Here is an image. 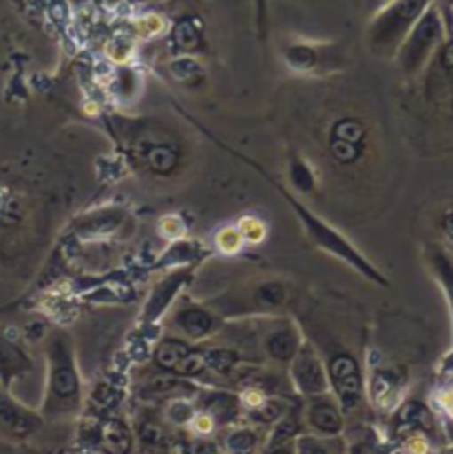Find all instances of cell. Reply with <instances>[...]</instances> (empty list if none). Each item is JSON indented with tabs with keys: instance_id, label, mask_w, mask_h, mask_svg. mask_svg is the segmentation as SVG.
<instances>
[{
	"instance_id": "1",
	"label": "cell",
	"mask_w": 453,
	"mask_h": 454,
	"mask_svg": "<svg viewBox=\"0 0 453 454\" xmlns=\"http://www.w3.org/2000/svg\"><path fill=\"white\" fill-rule=\"evenodd\" d=\"M221 146H224V144H221ZM224 148L228 153H233L234 157L242 159L243 163H248V166H250V168H255V170L259 172V175L264 176L266 181H268L272 188H274L276 192H279L281 197H283V201L288 203L290 207H292V212L298 216V221H301V227L307 231V236H310L312 243H314L316 247H321V249H323V252H328L330 256L338 258V261H341V262L350 265L352 270L356 271V274L362 276V278L371 280V283L380 285V287H387V285H389L387 278H385V276L380 274V271L376 270V267L371 265V262L367 261L365 256H362L359 249H356L354 245H352L350 240H347L346 236L341 234V231H337L332 225L325 223V221L321 219V216H316L314 212H312L310 207H307L306 203L301 201V199L294 197L292 190L285 188V185L281 184V181H276L274 176H272L264 166H259V163H257V161H252L250 157H246V154H242V153H234L233 148H228V146H224Z\"/></svg>"
},
{
	"instance_id": "2",
	"label": "cell",
	"mask_w": 453,
	"mask_h": 454,
	"mask_svg": "<svg viewBox=\"0 0 453 454\" xmlns=\"http://www.w3.org/2000/svg\"><path fill=\"white\" fill-rule=\"evenodd\" d=\"M47 356V411L52 415L71 412L80 406L83 381L76 362L74 342L65 331H52L44 347Z\"/></svg>"
},
{
	"instance_id": "3",
	"label": "cell",
	"mask_w": 453,
	"mask_h": 454,
	"mask_svg": "<svg viewBox=\"0 0 453 454\" xmlns=\"http://www.w3.org/2000/svg\"><path fill=\"white\" fill-rule=\"evenodd\" d=\"M432 0H392L385 4L367 29V44L376 56H396L398 47L420 20Z\"/></svg>"
},
{
	"instance_id": "4",
	"label": "cell",
	"mask_w": 453,
	"mask_h": 454,
	"mask_svg": "<svg viewBox=\"0 0 453 454\" xmlns=\"http://www.w3.org/2000/svg\"><path fill=\"white\" fill-rule=\"evenodd\" d=\"M442 34H445V27H442L441 12L432 4V7L420 16V20L416 22L414 29L407 34V38L402 40V44L396 51L398 62H401L402 71H405L407 75H416L425 65H427L429 58H432L433 53H436V49L442 44Z\"/></svg>"
},
{
	"instance_id": "5",
	"label": "cell",
	"mask_w": 453,
	"mask_h": 454,
	"mask_svg": "<svg viewBox=\"0 0 453 454\" xmlns=\"http://www.w3.org/2000/svg\"><path fill=\"white\" fill-rule=\"evenodd\" d=\"M325 371H328L330 388L334 390L343 411H356L362 399V371L359 360L352 353L338 351L330 357Z\"/></svg>"
},
{
	"instance_id": "6",
	"label": "cell",
	"mask_w": 453,
	"mask_h": 454,
	"mask_svg": "<svg viewBox=\"0 0 453 454\" xmlns=\"http://www.w3.org/2000/svg\"><path fill=\"white\" fill-rule=\"evenodd\" d=\"M288 366L290 378H292L294 388H298V393L307 395V397H321V395L328 393V371L310 344H301V348Z\"/></svg>"
},
{
	"instance_id": "7",
	"label": "cell",
	"mask_w": 453,
	"mask_h": 454,
	"mask_svg": "<svg viewBox=\"0 0 453 454\" xmlns=\"http://www.w3.org/2000/svg\"><path fill=\"white\" fill-rule=\"evenodd\" d=\"M40 417L12 397L9 388L0 384V433L16 442H25L38 430Z\"/></svg>"
},
{
	"instance_id": "8",
	"label": "cell",
	"mask_w": 453,
	"mask_h": 454,
	"mask_svg": "<svg viewBox=\"0 0 453 454\" xmlns=\"http://www.w3.org/2000/svg\"><path fill=\"white\" fill-rule=\"evenodd\" d=\"M365 151V126L359 120H338L330 129V153L338 163H354Z\"/></svg>"
},
{
	"instance_id": "9",
	"label": "cell",
	"mask_w": 453,
	"mask_h": 454,
	"mask_svg": "<svg viewBox=\"0 0 453 454\" xmlns=\"http://www.w3.org/2000/svg\"><path fill=\"white\" fill-rule=\"evenodd\" d=\"M219 326L215 313L203 309L202 304H184L173 316V329L178 331L186 342H199L211 338Z\"/></svg>"
},
{
	"instance_id": "10",
	"label": "cell",
	"mask_w": 453,
	"mask_h": 454,
	"mask_svg": "<svg viewBox=\"0 0 453 454\" xmlns=\"http://www.w3.org/2000/svg\"><path fill=\"white\" fill-rule=\"evenodd\" d=\"M190 270H178L173 274H169L166 278H162L160 283L153 287L151 296H148L147 307L142 311V322L151 325V322H157L162 317V313L171 307L175 301V296L181 292V287L186 285V280L190 278Z\"/></svg>"
},
{
	"instance_id": "11",
	"label": "cell",
	"mask_w": 453,
	"mask_h": 454,
	"mask_svg": "<svg viewBox=\"0 0 453 454\" xmlns=\"http://www.w3.org/2000/svg\"><path fill=\"white\" fill-rule=\"evenodd\" d=\"M34 371V360L25 353V348L0 331V384L12 388L13 381L25 378Z\"/></svg>"
},
{
	"instance_id": "12",
	"label": "cell",
	"mask_w": 453,
	"mask_h": 454,
	"mask_svg": "<svg viewBox=\"0 0 453 454\" xmlns=\"http://www.w3.org/2000/svg\"><path fill=\"white\" fill-rule=\"evenodd\" d=\"M301 335L292 322H281L274 329H270L264 338V351L270 360L290 364L297 351L301 348Z\"/></svg>"
},
{
	"instance_id": "13",
	"label": "cell",
	"mask_w": 453,
	"mask_h": 454,
	"mask_svg": "<svg viewBox=\"0 0 453 454\" xmlns=\"http://www.w3.org/2000/svg\"><path fill=\"white\" fill-rule=\"evenodd\" d=\"M283 58L285 62H288L290 69L306 74V71L319 69L321 58H323V49L310 43H294L283 49Z\"/></svg>"
},
{
	"instance_id": "14",
	"label": "cell",
	"mask_w": 453,
	"mask_h": 454,
	"mask_svg": "<svg viewBox=\"0 0 453 454\" xmlns=\"http://www.w3.org/2000/svg\"><path fill=\"white\" fill-rule=\"evenodd\" d=\"M310 424L325 434H337L343 428L341 411L330 399H316L310 406Z\"/></svg>"
},
{
	"instance_id": "15",
	"label": "cell",
	"mask_w": 453,
	"mask_h": 454,
	"mask_svg": "<svg viewBox=\"0 0 453 454\" xmlns=\"http://www.w3.org/2000/svg\"><path fill=\"white\" fill-rule=\"evenodd\" d=\"M193 353V347H190L186 340L179 338H166L157 344L155 348V364L160 366L162 371H169V373H175L178 366L186 357Z\"/></svg>"
},
{
	"instance_id": "16",
	"label": "cell",
	"mask_w": 453,
	"mask_h": 454,
	"mask_svg": "<svg viewBox=\"0 0 453 454\" xmlns=\"http://www.w3.org/2000/svg\"><path fill=\"white\" fill-rule=\"evenodd\" d=\"M99 439H102V450L108 454H129L133 446V437H131L129 428L122 424L120 419L104 421L102 430H99Z\"/></svg>"
},
{
	"instance_id": "17",
	"label": "cell",
	"mask_w": 453,
	"mask_h": 454,
	"mask_svg": "<svg viewBox=\"0 0 453 454\" xmlns=\"http://www.w3.org/2000/svg\"><path fill=\"white\" fill-rule=\"evenodd\" d=\"M173 40L175 47L184 53H195L199 49H203V34L202 27L193 20V18H184L175 25L173 29Z\"/></svg>"
},
{
	"instance_id": "18",
	"label": "cell",
	"mask_w": 453,
	"mask_h": 454,
	"mask_svg": "<svg viewBox=\"0 0 453 454\" xmlns=\"http://www.w3.org/2000/svg\"><path fill=\"white\" fill-rule=\"evenodd\" d=\"M202 356H203V366L215 371V373L219 375L230 373L239 360L233 351H226V348H211V351H202Z\"/></svg>"
},
{
	"instance_id": "19",
	"label": "cell",
	"mask_w": 453,
	"mask_h": 454,
	"mask_svg": "<svg viewBox=\"0 0 453 454\" xmlns=\"http://www.w3.org/2000/svg\"><path fill=\"white\" fill-rule=\"evenodd\" d=\"M255 302L264 309H276L285 302V287L281 283H264L261 287H257L255 292Z\"/></svg>"
},
{
	"instance_id": "20",
	"label": "cell",
	"mask_w": 453,
	"mask_h": 454,
	"mask_svg": "<svg viewBox=\"0 0 453 454\" xmlns=\"http://www.w3.org/2000/svg\"><path fill=\"white\" fill-rule=\"evenodd\" d=\"M122 219H124V212H120V215H117V212H104L102 223L98 221V216L91 215L83 221V227H80V231H83L84 236L93 234V231H95V234H99V231H102V234H108V231H113L117 225L122 223Z\"/></svg>"
},
{
	"instance_id": "21",
	"label": "cell",
	"mask_w": 453,
	"mask_h": 454,
	"mask_svg": "<svg viewBox=\"0 0 453 454\" xmlns=\"http://www.w3.org/2000/svg\"><path fill=\"white\" fill-rule=\"evenodd\" d=\"M257 446V437L250 430H234L233 434H228L226 439V448L233 454H250Z\"/></svg>"
},
{
	"instance_id": "22",
	"label": "cell",
	"mask_w": 453,
	"mask_h": 454,
	"mask_svg": "<svg viewBox=\"0 0 453 454\" xmlns=\"http://www.w3.org/2000/svg\"><path fill=\"white\" fill-rule=\"evenodd\" d=\"M255 4V22L257 31H259L261 43H268V31H270V0H252Z\"/></svg>"
},
{
	"instance_id": "23",
	"label": "cell",
	"mask_w": 453,
	"mask_h": 454,
	"mask_svg": "<svg viewBox=\"0 0 453 454\" xmlns=\"http://www.w3.org/2000/svg\"><path fill=\"white\" fill-rule=\"evenodd\" d=\"M297 417L294 415H288L285 419L279 421V428L274 430V434H272V446H281L283 442H288V439H292L294 434H297Z\"/></svg>"
},
{
	"instance_id": "24",
	"label": "cell",
	"mask_w": 453,
	"mask_h": 454,
	"mask_svg": "<svg viewBox=\"0 0 453 454\" xmlns=\"http://www.w3.org/2000/svg\"><path fill=\"white\" fill-rule=\"evenodd\" d=\"M281 412H283V406H281V402H266L261 403L259 408H257L255 412H252V417L259 421H264V424H270V421H276L281 417Z\"/></svg>"
},
{
	"instance_id": "25",
	"label": "cell",
	"mask_w": 453,
	"mask_h": 454,
	"mask_svg": "<svg viewBox=\"0 0 453 454\" xmlns=\"http://www.w3.org/2000/svg\"><path fill=\"white\" fill-rule=\"evenodd\" d=\"M298 454H330V452L325 450V448L321 446L316 439L306 437V439H301V442H298Z\"/></svg>"
},
{
	"instance_id": "26",
	"label": "cell",
	"mask_w": 453,
	"mask_h": 454,
	"mask_svg": "<svg viewBox=\"0 0 453 454\" xmlns=\"http://www.w3.org/2000/svg\"><path fill=\"white\" fill-rule=\"evenodd\" d=\"M441 67H442V71H445V74L453 80V40H451V43H447L445 47H442Z\"/></svg>"
},
{
	"instance_id": "27",
	"label": "cell",
	"mask_w": 453,
	"mask_h": 454,
	"mask_svg": "<svg viewBox=\"0 0 453 454\" xmlns=\"http://www.w3.org/2000/svg\"><path fill=\"white\" fill-rule=\"evenodd\" d=\"M441 225H442V231H445L447 240L453 245V212H447V215L442 216Z\"/></svg>"
},
{
	"instance_id": "28",
	"label": "cell",
	"mask_w": 453,
	"mask_h": 454,
	"mask_svg": "<svg viewBox=\"0 0 453 454\" xmlns=\"http://www.w3.org/2000/svg\"><path fill=\"white\" fill-rule=\"evenodd\" d=\"M389 3H392V0H365V7L370 9V12L378 13L380 9H383L385 4H389Z\"/></svg>"
},
{
	"instance_id": "29",
	"label": "cell",
	"mask_w": 453,
	"mask_h": 454,
	"mask_svg": "<svg viewBox=\"0 0 453 454\" xmlns=\"http://www.w3.org/2000/svg\"><path fill=\"white\" fill-rule=\"evenodd\" d=\"M352 454H374V450L367 443H359V446L352 448Z\"/></svg>"
},
{
	"instance_id": "30",
	"label": "cell",
	"mask_w": 453,
	"mask_h": 454,
	"mask_svg": "<svg viewBox=\"0 0 453 454\" xmlns=\"http://www.w3.org/2000/svg\"><path fill=\"white\" fill-rule=\"evenodd\" d=\"M272 454H290V452H285V450H276V452H272Z\"/></svg>"
}]
</instances>
